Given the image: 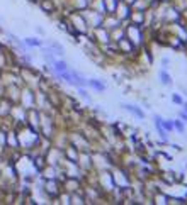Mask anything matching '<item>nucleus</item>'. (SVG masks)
I'll return each mask as SVG.
<instances>
[{
	"instance_id": "f03ea898",
	"label": "nucleus",
	"mask_w": 187,
	"mask_h": 205,
	"mask_svg": "<svg viewBox=\"0 0 187 205\" xmlns=\"http://www.w3.org/2000/svg\"><path fill=\"white\" fill-rule=\"evenodd\" d=\"M55 68H56L58 73H61V71H66L68 66H66V63H63V61H55Z\"/></svg>"
},
{
	"instance_id": "423d86ee",
	"label": "nucleus",
	"mask_w": 187,
	"mask_h": 205,
	"mask_svg": "<svg viewBox=\"0 0 187 205\" xmlns=\"http://www.w3.org/2000/svg\"><path fill=\"white\" fill-rule=\"evenodd\" d=\"M175 127H177L179 131H180V132H182V131H184V125L180 124V122H175Z\"/></svg>"
},
{
	"instance_id": "7ed1b4c3",
	"label": "nucleus",
	"mask_w": 187,
	"mask_h": 205,
	"mask_svg": "<svg viewBox=\"0 0 187 205\" xmlns=\"http://www.w3.org/2000/svg\"><path fill=\"white\" fill-rule=\"evenodd\" d=\"M87 85H92L94 88H97V90H104V88H105L104 83H100V81H95V80H87Z\"/></svg>"
},
{
	"instance_id": "6e6552de",
	"label": "nucleus",
	"mask_w": 187,
	"mask_h": 205,
	"mask_svg": "<svg viewBox=\"0 0 187 205\" xmlns=\"http://www.w3.org/2000/svg\"><path fill=\"white\" fill-rule=\"evenodd\" d=\"M185 110H187V107H185Z\"/></svg>"
},
{
	"instance_id": "20e7f679",
	"label": "nucleus",
	"mask_w": 187,
	"mask_h": 205,
	"mask_svg": "<svg viewBox=\"0 0 187 205\" xmlns=\"http://www.w3.org/2000/svg\"><path fill=\"white\" fill-rule=\"evenodd\" d=\"M162 81H163V83H167V85H170V83H172L170 76H169V75H165V71H162Z\"/></svg>"
},
{
	"instance_id": "0eeeda50",
	"label": "nucleus",
	"mask_w": 187,
	"mask_h": 205,
	"mask_svg": "<svg viewBox=\"0 0 187 205\" xmlns=\"http://www.w3.org/2000/svg\"><path fill=\"white\" fill-rule=\"evenodd\" d=\"M182 117L185 119V122H187V114H182Z\"/></svg>"
},
{
	"instance_id": "f257e3e1",
	"label": "nucleus",
	"mask_w": 187,
	"mask_h": 205,
	"mask_svg": "<svg viewBox=\"0 0 187 205\" xmlns=\"http://www.w3.org/2000/svg\"><path fill=\"white\" fill-rule=\"evenodd\" d=\"M122 107L126 109V110L133 112V114H135L136 117H141V119H143V117H145V112H143V110H139V109H136L135 105H122Z\"/></svg>"
},
{
	"instance_id": "39448f33",
	"label": "nucleus",
	"mask_w": 187,
	"mask_h": 205,
	"mask_svg": "<svg viewBox=\"0 0 187 205\" xmlns=\"http://www.w3.org/2000/svg\"><path fill=\"white\" fill-rule=\"evenodd\" d=\"M160 122H162V119H160ZM162 125H163L165 129H169V131H172V129H174V124H170V122H167V120H165V122H162Z\"/></svg>"
}]
</instances>
